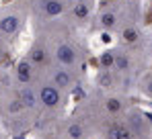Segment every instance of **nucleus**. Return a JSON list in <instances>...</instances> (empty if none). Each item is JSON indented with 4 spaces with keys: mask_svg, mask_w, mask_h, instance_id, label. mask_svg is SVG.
I'll list each match as a JSON object with an SVG mask.
<instances>
[{
    "mask_svg": "<svg viewBox=\"0 0 152 139\" xmlns=\"http://www.w3.org/2000/svg\"><path fill=\"white\" fill-rule=\"evenodd\" d=\"M15 96H17V100L21 102L23 111H27V113H31V111H35V109L39 106V100H37V90H35V86H17Z\"/></svg>",
    "mask_w": 152,
    "mask_h": 139,
    "instance_id": "obj_12",
    "label": "nucleus"
},
{
    "mask_svg": "<svg viewBox=\"0 0 152 139\" xmlns=\"http://www.w3.org/2000/svg\"><path fill=\"white\" fill-rule=\"evenodd\" d=\"M117 33H119V37H121V41H124V45H126V47H129V45H138V43L142 41V31H140L138 23L119 25Z\"/></svg>",
    "mask_w": 152,
    "mask_h": 139,
    "instance_id": "obj_15",
    "label": "nucleus"
},
{
    "mask_svg": "<svg viewBox=\"0 0 152 139\" xmlns=\"http://www.w3.org/2000/svg\"><path fill=\"white\" fill-rule=\"evenodd\" d=\"M124 123L132 131L136 139H148L152 133V119L142 109H126L124 111Z\"/></svg>",
    "mask_w": 152,
    "mask_h": 139,
    "instance_id": "obj_6",
    "label": "nucleus"
},
{
    "mask_svg": "<svg viewBox=\"0 0 152 139\" xmlns=\"http://www.w3.org/2000/svg\"><path fill=\"white\" fill-rule=\"evenodd\" d=\"M25 25V14L19 8H4L0 10V41L12 43Z\"/></svg>",
    "mask_w": 152,
    "mask_h": 139,
    "instance_id": "obj_2",
    "label": "nucleus"
},
{
    "mask_svg": "<svg viewBox=\"0 0 152 139\" xmlns=\"http://www.w3.org/2000/svg\"><path fill=\"white\" fill-rule=\"evenodd\" d=\"M68 2H72V0H68ZM80 2H93V0H80Z\"/></svg>",
    "mask_w": 152,
    "mask_h": 139,
    "instance_id": "obj_20",
    "label": "nucleus"
},
{
    "mask_svg": "<svg viewBox=\"0 0 152 139\" xmlns=\"http://www.w3.org/2000/svg\"><path fill=\"white\" fill-rule=\"evenodd\" d=\"M35 90H37V100H39L41 109H45V111H58V109H62V104H64V92L60 88H56L45 76H41L37 80Z\"/></svg>",
    "mask_w": 152,
    "mask_h": 139,
    "instance_id": "obj_4",
    "label": "nucleus"
},
{
    "mask_svg": "<svg viewBox=\"0 0 152 139\" xmlns=\"http://www.w3.org/2000/svg\"><path fill=\"white\" fill-rule=\"evenodd\" d=\"M95 82H97V86L103 88V90H113V88H117V86H119L121 76H119L115 70H99V74H97Z\"/></svg>",
    "mask_w": 152,
    "mask_h": 139,
    "instance_id": "obj_16",
    "label": "nucleus"
},
{
    "mask_svg": "<svg viewBox=\"0 0 152 139\" xmlns=\"http://www.w3.org/2000/svg\"><path fill=\"white\" fill-rule=\"evenodd\" d=\"M41 78V74L31 66V62L23 57L15 64V70H12V80L17 86H35L37 80Z\"/></svg>",
    "mask_w": 152,
    "mask_h": 139,
    "instance_id": "obj_8",
    "label": "nucleus"
},
{
    "mask_svg": "<svg viewBox=\"0 0 152 139\" xmlns=\"http://www.w3.org/2000/svg\"><path fill=\"white\" fill-rule=\"evenodd\" d=\"M58 37H60V35H58ZM50 45H51V55H53V64H56V66L78 70L84 64V51H82L80 45L74 43L72 39L60 37V39H56Z\"/></svg>",
    "mask_w": 152,
    "mask_h": 139,
    "instance_id": "obj_1",
    "label": "nucleus"
},
{
    "mask_svg": "<svg viewBox=\"0 0 152 139\" xmlns=\"http://www.w3.org/2000/svg\"><path fill=\"white\" fill-rule=\"evenodd\" d=\"M105 135H107V139H136L132 135V131L126 127V123L119 119H107Z\"/></svg>",
    "mask_w": 152,
    "mask_h": 139,
    "instance_id": "obj_14",
    "label": "nucleus"
},
{
    "mask_svg": "<svg viewBox=\"0 0 152 139\" xmlns=\"http://www.w3.org/2000/svg\"><path fill=\"white\" fill-rule=\"evenodd\" d=\"M103 113L107 115V119L111 117V119H115V117L124 115V111H126V102H124V98L121 96H117V94H107V96H103Z\"/></svg>",
    "mask_w": 152,
    "mask_h": 139,
    "instance_id": "obj_13",
    "label": "nucleus"
},
{
    "mask_svg": "<svg viewBox=\"0 0 152 139\" xmlns=\"http://www.w3.org/2000/svg\"><path fill=\"white\" fill-rule=\"evenodd\" d=\"M56 88L62 92H72L78 86V70L74 68H64V66H53L43 74Z\"/></svg>",
    "mask_w": 152,
    "mask_h": 139,
    "instance_id": "obj_7",
    "label": "nucleus"
},
{
    "mask_svg": "<svg viewBox=\"0 0 152 139\" xmlns=\"http://www.w3.org/2000/svg\"><path fill=\"white\" fill-rule=\"evenodd\" d=\"M64 133H66V137H68V139H86V137H88L86 125H84V121H80V119H72V121H68Z\"/></svg>",
    "mask_w": 152,
    "mask_h": 139,
    "instance_id": "obj_17",
    "label": "nucleus"
},
{
    "mask_svg": "<svg viewBox=\"0 0 152 139\" xmlns=\"http://www.w3.org/2000/svg\"><path fill=\"white\" fill-rule=\"evenodd\" d=\"M99 64H101V70H113V49L103 51L99 57Z\"/></svg>",
    "mask_w": 152,
    "mask_h": 139,
    "instance_id": "obj_18",
    "label": "nucleus"
},
{
    "mask_svg": "<svg viewBox=\"0 0 152 139\" xmlns=\"http://www.w3.org/2000/svg\"><path fill=\"white\" fill-rule=\"evenodd\" d=\"M119 23H121V12L117 6H105L97 12L95 17V25L99 31H105V33H117L119 29Z\"/></svg>",
    "mask_w": 152,
    "mask_h": 139,
    "instance_id": "obj_9",
    "label": "nucleus"
},
{
    "mask_svg": "<svg viewBox=\"0 0 152 139\" xmlns=\"http://www.w3.org/2000/svg\"><path fill=\"white\" fill-rule=\"evenodd\" d=\"M64 19H68L74 25H84L93 19V4L91 2H80V0H72L66 4V12Z\"/></svg>",
    "mask_w": 152,
    "mask_h": 139,
    "instance_id": "obj_10",
    "label": "nucleus"
},
{
    "mask_svg": "<svg viewBox=\"0 0 152 139\" xmlns=\"http://www.w3.org/2000/svg\"><path fill=\"white\" fill-rule=\"evenodd\" d=\"M148 53L152 55V35H150V39H148Z\"/></svg>",
    "mask_w": 152,
    "mask_h": 139,
    "instance_id": "obj_19",
    "label": "nucleus"
},
{
    "mask_svg": "<svg viewBox=\"0 0 152 139\" xmlns=\"http://www.w3.org/2000/svg\"><path fill=\"white\" fill-rule=\"evenodd\" d=\"M148 139H152V133H150V137H148Z\"/></svg>",
    "mask_w": 152,
    "mask_h": 139,
    "instance_id": "obj_22",
    "label": "nucleus"
},
{
    "mask_svg": "<svg viewBox=\"0 0 152 139\" xmlns=\"http://www.w3.org/2000/svg\"><path fill=\"white\" fill-rule=\"evenodd\" d=\"M25 57L31 62V66L37 70L41 76L50 68L56 66V64H53V55H51V45H50V41L43 39V37H37V39L31 43V47H29Z\"/></svg>",
    "mask_w": 152,
    "mask_h": 139,
    "instance_id": "obj_3",
    "label": "nucleus"
},
{
    "mask_svg": "<svg viewBox=\"0 0 152 139\" xmlns=\"http://www.w3.org/2000/svg\"><path fill=\"white\" fill-rule=\"evenodd\" d=\"M0 139H4V135H2V131H0Z\"/></svg>",
    "mask_w": 152,
    "mask_h": 139,
    "instance_id": "obj_21",
    "label": "nucleus"
},
{
    "mask_svg": "<svg viewBox=\"0 0 152 139\" xmlns=\"http://www.w3.org/2000/svg\"><path fill=\"white\" fill-rule=\"evenodd\" d=\"M68 0H31L33 17L41 23H53L56 19H62L66 12Z\"/></svg>",
    "mask_w": 152,
    "mask_h": 139,
    "instance_id": "obj_5",
    "label": "nucleus"
},
{
    "mask_svg": "<svg viewBox=\"0 0 152 139\" xmlns=\"http://www.w3.org/2000/svg\"><path fill=\"white\" fill-rule=\"evenodd\" d=\"M113 70L119 76H132L134 72V55L127 47L113 49Z\"/></svg>",
    "mask_w": 152,
    "mask_h": 139,
    "instance_id": "obj_11",
    "label": "nucleus"
}]
</instances>
